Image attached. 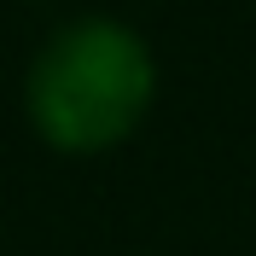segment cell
<instances>
[{"label": "cell", "mask_w": 256, "mask_h": 256, "mask_svg": "<svg viewBox=\"0 0 256 256\" xmlns=\"http://www.w3.org/2000/svg\"><path fill=\"white\" fill-rule=\"evenodd\" d=\"M158 105V52L134 24L105 12L70 18L35 47L24 111L58 158H105L140 134Z\"/></svg>", "instance_id": "obj_1"}]
</instances>
